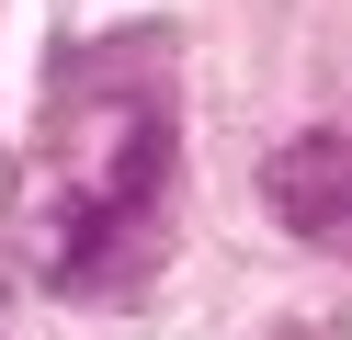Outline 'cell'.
Listing matches in <instances>:
<instances>
[{
	"instance_id": "6da1fadb",
	"label": "cell",
	"mask_w": 352,
	"mask_h": 340,
	"mask_svg": "<svg viewBox=\"0 0 352 340\" xmlns=\"http://www.w3.org/2000/svg\"><path fill=\"white\" fill-rule=\"evenodd\" d=\"M160 193H170V34H102L57 57L46 125L23 148V193H12L34 284L57 295L137 284L160 238Z\"/></svg>"
},
{
	"instance_id": "7a4b0ae2",
	"label": "cell",
	"mask_w": 352,
	"mask_h": 340,
	"mask_svg": "<svg viewBox=\"0 0 352 340\" xmlns=\"http://www.w3.org/2000/svg\"><path fill=\"white\" fill-rule=\"evenodd\" d=\"M261 193H273V216L296 227L307 249H352V125L284 136L273 170H261Z\"/></svg>"
},
{
	"instance_id": "3957f363",
	"label": "cell",
	"mask_w": 352,
	"mask_h": 340,
	"mask_svg": "<svg viewBox=\"0 0 352 340\" xmlns=\"http://www.w3.org/2000/svg\"><path fill=\"white\" fill-rule=\"evenodd\" d=\"M284 340H329V329H284Z\"/></svg>"
}]
</instances>
